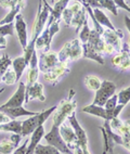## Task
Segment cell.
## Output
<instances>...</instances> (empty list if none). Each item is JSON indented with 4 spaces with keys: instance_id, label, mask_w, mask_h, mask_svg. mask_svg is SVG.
<instances>
[{
    "instance_id": "6da1fadb",
    "label": "cell",
    "mask_w": 130,
    "mask_h": 154,
    "mask_svg": "<svg viewBox=\"0 0 130 154\" xmlns=\"http://www.w3.org/2000/svg\"><path fill=\"white\" fill-rule=\"evenodd\" d=\"M75 96V90L71 89L69 90V97L67 99L62 100L60 102V104L56 106V110L53 112L52 121L54 126L60 127L63 123H65V119H68V116L72 114L73 112L76 111L77 107V103L75 100H73V97Z\"/></svg>"
},
{
    "instance_id": "7a4b0ae2",
    "label": "cell",
    "mask_w": 130,
    "mask_h": 154,
    "mask_svg": "<svg viewBox=\"0 0 130 154\" xmlns=\"http://www.w3.org/2000/svg\"><path fill=\"white\" fill-rule=\"evenodd\" d=\"M56 110V105H54V106H51L48 110H44L41 112H38L36 115L29 116V119L22 122V130H21V134H20L21 137L22 138L27 137L36 128H38L39 126H42L44 124V122L52 115L53 112Z\"/></svg>"
},
{
    "instance_id": "3957f363",
    "label": "cell",
    "mask_w": 130,
    "mask_h": 154,
    "mask_svg": "<svg viewBox=\"0 0 130 154\" xmlns=\"http://www.w3.org/2000/svg\"><path fill=\"white\" fill-rule=\"evenodd\" d=\"M42 0H39L38 5V11H37L36 19L34 21L33 28H32V39L31 42H35L37 37L42 33V30L46 27V23L49 19L50 13L52 12V7L49 6V3L44 5L42 7Z\"/></svg>"
},
{
    "instance_id": "277c9868",
    "label": "cell",
    "mask_w": 130,
    "mask_h": 154,
    "mask_svg": "<svg viewBox=\"0 0 130 154\" xmlns=\"http://www.w3.org/2000/svg\"><path fill=\"white\" fill-rule=\"evenodd\" d=\"M99 129L101 130L103 135V153L102 154H107V153H113L114 148L116 144L122 146V137L115 132L110 126V121H105L103 126H100Z\"/></svg>"
},
{
    "instance_id": "5b68a950",
    "label": "cell",
    "mask_w": 130,
    "mask_h": 154,
    "mask_svg": "<svg viewBox=\"0 0 130 154\" xmlns=\"http://www.w3.org/2000/svg\"><path fill=\"white\" fill-rule=\"evenodd\" d=\"M83 57V47L81 42L78 38H75L64 45L61 51L58 53L60 62H69L76 61Z\"/></svg>"
},
{
    "instance_id": "8992f818",
    "label": "cell",
    "mask_w": 130,
    "mask_h": 154,
    "mask_svg": "<svg viewBox=\"0 0 130 154\" xmlns=\"http://www.w3.org/2000/svg\"><path fill=\"white\" fill-rule=\"evenodd\" d=\"M60 22H53L49 27H44L42 33L37 37L36 42H35V49L40 50L41 52H48L50 51L51 48V42H52L53 37L60 30L59 26Z\"/></svg>"
},
{
    "instance_id": "52a82bcc",
    "label": "cell",
    "mask_w": 130,
    "mask_h": 154,
    "mask_svg": "<svg viewBox=\"0 0 130 154\" xmlns=\"http://www.w3.org/2000/svg\"><path fill=\"white\" fill-rule=\"evenodd\" d=\"M115 91H116V85L113 82L103 80L101 86H100V88L95 91V96H94L92 104L98 105V106H104L105 102L113 94H115Z\"/></svg>"
},
{
    "instance_id": "ba28073f",
    "label": "cell",
    "mask_w": 130,
    "mask_h": 154,
    "mask_svg": "<svg viewBox=\"0 0 130 154\" xmlns=\"http://www.w3.org/2000/svg\"><path fill=\"white\" fill-rule=\"evenodd\" d=\"M124 105L122 104H117L114 112H110L106 109H104V106H98V105L90 104L87 105L83 109V112L88 113V114H91V115L98 116V117H101L104 121H111L114 117H118V115L120 114L122 110H124Z\"/></svg>"
},
{
    "instance_id": "9c48e42d",
    "label": "cell",
    "mask_w": 130,
    "mask_h": 154,
    "mask_svg": "<svg viewBox=\"0 0 130 154\" xmlns=\"http://www.w3.org/2000/svg\"><path fill=\"white\" fill-rule=\"evenodd\" d=\"M44 139L46 140V142L50 146H54L56 149H58L61 153L64 154H73V152L68 149V146H66V143L64 142V140L62 139L61 135H60V130L59 127L52 125V128L48 134L44 136Z\"/></svg>"
},
{
    "instance_id": "30bf717a",
    "label": "cell",
    "mask_w": 130,
    "mask_h": 154,
    "mask_svg": "<svg viewBox=\"0 0 130 154\" xmlns=\"http://www.w3.org/2000/svg\"><path fill=\"white\" fill-rule=\"evenodd\" d=\"M69 72H71V69H69L68 62H59L54 67L44 73V78L47 83L56 86L62 79V77L68 74Z\"/></svg>"
},
{
    "instance_id": "8fae6325",
    "label": "cell",
    "mask_w": 130,
    "mask_h": 154,
    "mask_svg": "<svg viewBox=\"0 0 130 154\" xmlns=\"http://www.w3.org/2000/svg\"><path fill=\"white\" fill-rule=\"evenodd\" d=\"M112 64L122 73L130 71V49L128 44L122 45L120 52L114 55L112 59Z\"/></svg>"
},
{
    "instance_id": "7c38bea8",
    "label": "cell",
    "mask_w": 130,
    "mask_h": 154,
    "mask_svg": "<svg viewBox=\"0 0 130 154\" xmlns=\"http://www.w3.org/2000/svg\"><path fill=\"white\" fill-rule=\"evenodd\" d=\"M67 119H68L69 124H71L73 130H74L75 135H76L78 146H80L83 150L88 149V137H87V134H86V131H85V129L79 125L77 119H76V112H73L72 114L68 116Z\"/></svg>"
},
{
    "instance_id": "4fadbf2b",
    "label": "cell",
    "mask_w": 130,
    "mask_h": 154,
    "mask_svg": "<svg viewBox=\"0 0 130 154\" xmlns=\"http://www.w3.org/2000/svg\"><path fill=\"white\" fill-rule=\"evenodd\" d=\"M58 54L54 51H48V52H40L39 54V60H38V67L39 72L41 73H46V72L50 71V69L54 67L56 64L59 63Z\"/></svg>"
},
{
    "instance_id": "5bb4252c",
    "label": "cell",
    "mask_w": 130,
    "mask_h": 154,
    "mask_svg": "<svg viewBox=\"0 0 130 154\" xmlns=\"http://www.w3.org/2000/svg\"><path fill=\"white\" fill-rule=\"evenodd\" d=\"M124 37V34H122V29H115V30H111V29H105L104 33L102 35V38L104 40V42L111 45L112 47L114 48L115 52H120L122 50V38Z\"/></svg>"
},
{
    "instance_id": "9a60e30c",
    "label": "cell",
    "mask_w": 130,
    "mask_h": 154,
    "mask_svg": "<svg viewBox=\"0 0 130 154\" xmlns=\"http://www.w3.org/2000/svg\"><path fill=\"white\" fill-rule=\"evenodd\" d=\"M23 104H25V84L21 82L13 96L5 104L0 105V109H14L23 106Z\"/></svg>"
},
{
    "instance_id": "2e32d148",
    "label": "cell",
    "mask_w": 130,
    "mask_h": 154,
    "mask_svg": "<svg viewBox=\"0 0 130 154\" xmlns=\"http://www.w3.org/2000/svg\"><path fill=\"white\" fill-rule=\"evenodd\" d=\"M14 30L17 32V35L19 37L20 44L22 46L23 50L26 48L28 42H27V24L25 22L24 17H23L21 12L15 17L14 20Z\"/></svg>"
},
{
    "instance_id": "e0dca14e",
    "label": "cell",
    "mask_w": 130,
    "mask_h": 154,
    "mask_svg": "<svg viewBox=\"0 0 130 154\" xmlns=\"http://www.w3.org/2000/svg\"><path fill=\"white\" fill-rule=\"evenodd\" d=\"M39 76V67H38V54L37 50H35L32 55L29 64H28L27 77H26V84H25V89L29 88L33 84H35L38 79Z\"/></svg>"
},
{
    "instance_id": "ac0fdd59",
    "label": "cell",
    "mask_w": 130,
    "mask_h": 154,
    "mask_svg": "<svg viewBox=\"0 0 130 154\" xmlns=\"http://www.w3.org/2000/svg\"><path fill=\"white\" fill-rule=\"evenodd\" d=\"M44 89V85L41 83H39V82H36L29 88L25 89V104H27V103H29V102L35 99H38L39 101L41 102L46 101Z\"/></svg>"
},
{
    "instance_id": "d6986e66",
    "label": "cell",
    "mask_w": 130,
    "mask_h": 154,
    "mask_svg": "<svg viewBox=\"0 0 130 154\" xmlns=\"http://www.w3.org/2000/svg\"><path fill=\"white\" fill-rule=\"evenodd\" d=\"M22 137L20 134H12L8 139L0 142V154H12L13 151L20 146Z\"/></svg>"
},
{
    "instance_id": "ffe728a7",
    "label": "cell",
    "mask_w": 130,
    "mask_h": 154,
    "mask_svg": "<svg viewBox=\"0 0 130 154\" xmlns=\"http://www.w3.org/2000/svg\"><path fill=\"white\" fill-rule=\"evenodd\" d=\"M59 130H60V135H61L62 139L64 140V142L66 143V146H68L71 151L75 146H78L77 138H76V135H75L72 126L67 125L66 123H63L61 126L59 127Z\"/></svg>"
},
{
    "instance_id": "44dd1931",
    "label": "cell",
    "mask_w": 130,
    "mask_h": 154,
    "mask_svg": "<svg viewBox=\"0 0 130 154\" xmlns=\"http://www.w3.org/2000/svg\"><path fill=\"white\" fill-rule=\"evenodd\" d=\"M83 7V5L80 1H77V0H73L72 2L69 1L67 7L64 9V11L61 17V19L65 22V24H66L67 26H71V23H72V20H73V17H74V15L77 13Z\"/></svg>"
},
{
    "instance_id": "7402d4cb",
    "label": "cell",
    "mask_w": 130,
    "mask_h": 154,
    "mask_svg": "<svg viewBox=\"0 0 130 154\" xmlns=\"http://www.w3.org/2000/svg\"><path fill=\"white\" fill-rule=\"evenodd\" d=\"M69 1H71V0H59V1H56V2L53 5L52 12L50 13L49 19H48V24L46 25V27H49L53 22H60L62 13H63L64 9L67 7Z\"/></svg>"
},
{
    "instance_id": "603a6c76",
    "label": "cell",
    "mask_w": 130,
    "mask_h": 154,
    "mask_svg": "<svg viewBox=\"0 0 130 154\" xmlns=\"http://www.w3.org/2000/svg\"><path fill=\"white\" fill-rule=\"evenodd\" d=\"M89 47L93 49L94 51L101 53L103 55V49H104V40H103L102 36L98 33L97 30L94 29H90V35H89L88 42H86Z\"/></svg>"
},
{
    "instance_id": "cb8c5ba5",
    "label": "cell",
    "mask_w": 130,
    "mask_h": 154,
    "mask_svg": "<svg viewBox=\"0 0 130 154\" xmlns=\"http://www.w3.org/2000/svg\"><path fill=\"white\" fill-rule=\"evenodd\" d=\"M44 136V125L42 126H39L38 128L34 130L31 134V138H29V142H28L27 146V150H26V154H34V151L36 146L40 143V140Z\"/></svg>"
},
{
    "instance_id": "d4e9b609",
    "label": "cell",
    "mask_w": 130,
    "mask_h": 154,
    "mask_svg": "<svg viewBox=\"0 0 130 154\" xmlns=\"http://www.w3.org/2000/svg\"><path fill=\"white\" fill-rule=\"evenodd\" d=\"M0 112L6 114L11 119H17L20 116H33V115H36L37 113H38V112L28 111L26 109H24L23 106L14 107V109H0Z\"/></svg>"
},
{
    "instance_id": "484cf974",
    "label": "cell",
    "mask_w": 130,
    "mask_h": 154,
    "mask_svg": "<svg viewBox=\"0 0 130 154\" xmlns=\"http://www.w3.org/2000/svg\"><path fill=\"white\" fill-rule=\"evenodd\" d=\"M81 47H83V58L94 60L97 63L101 64V65L104 64V59H103V55L101 54V53L94 51V50L91 49L87 44H81Z\"/></svg>"
},
{
    "instance_id": "4316f807",
    "label": "cell",
    "mask_w": 130,
    "mask_h": 154,
    "mask_svg": "<svg viewBox=\"0 0 130 154\" xmlns=\"http://www.w3.org/2000/svg\"><path fill=\"white\" fill-rule=\"evenodd\" d=\"M87 17H88V13H87V10L85 8V6L74 15V17L72 20V23H71V26H75V32L77 34L79 33L80 28L83 27V24Z\"/></svg>"
},
{
    "instance_id": "83f0119b",
    "label": "cell",
    "mask_w": 130,
    "mask_h": 154,
    "mask_svg": "<svg viewBox=\"0 0 130 154\" xmlns=\"http://www.w3.org/2000/svg\"><path fill=\"white\" fill-rule=\"evenodd\" d=\"M92 12H93V15H94V17H95V20H97L98 23H99L101 26H105V27H107L108 29H111V30L116 29V28L114 27V25L112 24L111 21H110L108 17H106V14L104 13L101 9H99V8L92 9Z\"/></svg>"
},
{
    "instance_id": "f1b7e54d",
    "label": "cell",
    "mask_w": 130,
    "mask_h": 154,
    "mask_svg": "<svg viewBox=\"0 0 130 154\" xmlns=\"http://www.w3.org/2000/svg\"><path fill=\"white\" fill-rule=\"evenodd\" d=\"M12 66H13V71L17 75V82H19L22 77L23 73H24L25 69L28 67V64L26 63L24 57H17V59H14L12 61Z\"/></svg>"
},
{
    "instance_id": "f546056e",
    "label": "cell",
    "mask_w": 130,
    "mask_h": 154,
    "mask_svg": "<svg viewBox=\"0 0 130 154\" xmlns=\"http://www.w3.org/2000/svg\"><path fill=\"white\" fill-rule=\"evenodd\" d=\"M22 130V122L21 121H12L5 123V124H0V132H12V134H21Z\"/></svg>"
},
{
    "instance_id": "4dcf8cb0",
    "label": "cell",
    "mask_w": 130,
    "mask_h": 154,
    "mask_svg": "<svg viewBox=\"0 0 130 154\" xmlns=\"http://www.w3.org/2000/svg\"><path fill=\"white\" fill-rule=\"evenodd\" d=\"M116 132L122 137V142H126V141L130 140V119H128L126 122H122V124L116 130Z\"/></svg>"
},
{
    "instance_id": "1f68e13d",
    "label": "cell",
    "mask_w": 130,
    "mask_h": 154,
    "mask_svg": "<svg viewBox=\"0 0 130 154\" xmlns=\"http://www.w3.org/2000/svg\"><path fill=\"white\" fill-rule=\"evenodd\" d=\"M102 82L100 80L99 77L97 76H93V75H89L85 78V85L87 86V88L89 90H93V91H97L98 89L100 88V86H101Z\"/></svg>"
},
{
    "instance_id": "d6a6232c",
    "label": "cell",
    "mask_w": 130,
    "mask_h": 154,
    "mask_svg": "<svg viewBox=\"0 0 130 154\" xmlns=\"http://www.w3.org/2000/svg\"><path fill=\"white\" fill-rule=\"evenodd\" d=\"M21 10H22V8H21L19 5H17V6L14 7V8H12L11 10L9 11V13L7 14L6 17H5L2 20H1V21H0V25L9 24V23H13L14 20H15V17H17L20 12H21Z\"/></svg>"
},
{
    "instance_id": "836d02e7",
    "label": "cell",
    "mask_w": 130,
    "mask_h": 154,
    "mask_svg": "<svg viewBox=\"0 0 130 154\" xmlns=\"http://www.w3.org/2000/svg\"><path fill=\"white\" fill-rule=\"evenodd\" d=\"M34 154H61V152L59 151L58 149H56L54 146H44V144H40L39 143L38 146H36Z\"/></svg>"
},
{
    "instance_id": "e575fe53",
    "label": "cell",
    "mask_w": 130,
    "mask_h": 154,
    "mask_svg": "<svg viewBox=\"0 0 130 154\" xmlns=\"http://www.w3.org/2000/svg\"><path fill=\"white\" fill-rule=\"evenodd\" d=\"M89 17V15H88ZM89 35H90V28H89V25H88V17L85 20V22L83 24V27L80 28L79 30V33H78V36H79V40H80L81 44H86L88 42V38H89Z\"/></svg>"
},
{
    "instance_id": "d590c367",
    "label": "cell",
    "mask_w": 130,
    "mask_h": 154,
    "mask_svg": "<svg viewBox=\"0 0 130 154\" xmlns=\"http://www.w3.org/2000/svg\"><path fill=\"white\" fill-rule=\"evenodd\" d=\"M128 102H130V87L120 90L119 94H117V104H122L126 106Z\"/></svg>"
},
{
    "instance_id": "8d00e7d4",
    "label": "cell",
    "mask_w": 130,
    "mask_h": 154,
    "mask_svg": "<svg viewBox=\"0 0 130 154\" xmlns=\"http://www.w3.org/2000/svg\"><path fill=\"white\" fill-rule=\"evenodd\" d=\"M1 82L8 86L13 85V84L17 83V75H15L13 69H7V71L5 72V74L2 75V77H1Z\"/></svg>"
},
{
    "instance_id": "74e56055",
    "label": "cell",
    "mask_w": 130,
    "mask_h": 154,
    "mask_svg": "<svg viewBox=\"0 0 130 154\" xmlns=\"http://www.w3.org/2000/svg\"><path fill=\"white\" fill-rule=\"evenodd\" d=\"M100 6L101 8H104L106 10H108L110 12L114 14V15H118V10H117V6L115 5L114 0H99Z\"/></svg>"
},
{
    "instance_id": "f35d334b",
    "label": "cell",
    "mask_w": 130,
    "mask_h": 154,
    "mask_svg": "<svg viewBox=\"0 0 130 154\" xmlns=\"http://www.w3.org/2000/svg\"><path fill=\"white\" fill-rule=\"evenodd\" d=\"M10 65H12V60L10 59L8 53H5L0 58V77H2V75L5 74V72L9 69Z\"/></svg>"
},
{
    "instance_id": "ab89813d",
    "label": "cell",
    "mask_w": 130,
    "mask_h": 154,
    "mask_svg": "<svg viewBox=\"0 0 130 154\" xmlns=\"http://www.w3.org/2000/svg\"><path fill=\"white\" fill-rule=\"evenodd\" d=\"M14 32V23L0 25V37H6V36H12Z\"/></svg>"
},
{
    "instance_id": "60d3db41",
    "label": "cell",
    "mask_w": 130,
    "mask_h": 154,
    "mask_svg": "<svg viewBox=\"0 0 130 154\" xmlns=\"http://www.w3.org/2000/svg\"><path fill=\"white\" fill-rule=\"evenodd\" d=\"M116 105H117V94H113V96L105 102L104 109H106V110L110 111V112H114Z\"/></svg>"
},
{
    "instance_id": "b9f144b4",
    "label": "cell",
    "mask_w": 130,
    "mask_h": 154,
    "mask_svg": "<svg viewBox=\"0 0 130 154\" xmlns=\"http://www.w3.org/2000/svg\"><path fill=\"white\" fill-rule=\"evenodd\" d=\"M28 142H29V138H26L21 146H17L15 150L13 151L12 154H26V150H27V146Z\"/></svg>"
},
{
    "instance_id": "7bdbcfd3",
    "label": "cell",
    "mask_w": 130,
    "mask_h": 154,
    "mask_svg": "<svg viewBox=\"0 0 130 154\" xmlns=\"http://www.w3.org/2000/svg\"><path fill=\"white\" fill-rule=\"evenodd\" d=\"M17 0H0V7L3 9H9L11 10L12 8L17 6Z\"/></svg>"
},
{
    "instance_id": "ee69618b",
    "label": "cell",
    "mask_w": 130,
    "mask_h": 154,
    "mask_svg": "<svg viewBox=\"0 0 130 154\" xmlns=\"http://www.w3.org/2000/svg\"><path fill=\"white\" fill-rule=\"evenodd\" d=\"M79 1L83 3V6H89L90 8H92V9H95V8L101 9L99 0H79Z\"/></svg>"
},
{
    "instance_id": "f6af8a7d",
    "label": "cell",
    "mask_w": 130,
    "mask_h": 154,
    "mask_svg": "<svg viewBox=\"0 0 130 154\" xmlns=\"http://www.w3.org/2000/svg\"><path fill=\"white\" fill-rule=\"evenodd\" d=\"M114 2H115V5L117 6V8H122L130 13V7L128 6V3L126 2L125 0H114Z\"/></svg>"
},
{
    "instance_id": "bcb514c9",
    "label": "cell",
    "mask_w": 130,
    "mask_h": 154,
    "mask_svg": "<svg viewBox=\"0 0 130 154\" xmlns=\"http://www.w3.org/2000/svg\"><path fill=\"white\" fill-rule=\"evenodd\" d=\"M12 121L9 116H7L6 114H3L2 112H0V124H5V123H8V122Z\"/></svg>"
},
{
    "instance_id": "7dc6e473",
    "label": "cell",
    "mask_w": 130,
    "mask_h": 154,
    "mask_svg": "<svg viewBox=\"0 0 130 154\" xmlns=\"http://www.w3.org/2000/svg\"><path fill=\"white\" fill-rule=\"evenodd\" d=\"M7 48L6 37H0V50H5Z\"/></svg>"
},
{
    "instance_id": "c3c4849f",
    "label": "cell",
    "mask_w": 130,
    "mask_h": 154,
    "mask_svg": "<svg viewBox=\"0 0 130 154\" xmlns=\"http://www.w3.org/2000/svg\"><path fill=\"white\" fill-rule=\"evenodd\" d=\"M72 152H73V154H83V150L79 146H75L74 148L72 149Z\"/></svg>"
},
{
    "instance_id": "681fc988",
    "label": "cell",
    "mask_w": 130,
    "mask_h": 154,
    "mask_svg": "<svg viewBox=\"0 0 130 154\" xmlns=\"http://www.w3.org/2000/svg\"><path fill=\"white\" fill-rule=\"evenodd\" d=\"M125 24H126V27L129 30L130 33V17H125Z\"/></svg>"
},
{
    "instance_id": "f907efd6",
    "label": "cell",
    "mask_w": 130,
    "mask_h": 154,
    "mask_svg": "<svg viewBox=\"0 0 130 154\" xmlns=\"http://www.w3.org/2000/svg\"><path fill=\"white\" fill-rule=\"evenodd\" d=\"M17 2L22 9H24L26 7V0H17Z\"/></svg>"
},
{
    "instance_id": "816d5d0a",
    "label": "cell",
    "mask_w": 130,
    "mask_h": 154,
    "mask_svg": "<svg viewBox=\"0 0 130 154\" xmlns=\"http://www.w3.org/2000/svg\"><path fill=\"white\" fill-rule=\"evenodd\" d=\"M122 146H125V148L127 149V150H129V151H130V140H128V141H126V142H124Z\"/></svg>"
},
{
    "instance_id": "f5cc1de1",
    "label": "cell",
    "mask_w": 130,
    "mask_h": 154,
    "mask_svg": "<svg viewBox=\"0 0 130 154\" xmlns=\"http://www.w3.org/2000/svg\"><path fill=\"white\" fill-rule=\"evenodd\" d=\"M83 154H91V153L89 152L88 149H85V150H83Z\"/></svg>"
},
{
    "instance_id": "db71d44e",
    "label": "cell",
    "mask_w": 130,
    "mask_h": 154,
    "mask_svg": "<svg viewBox=\"0 0 130 154\" xmlns=\"http://www.w3.org/2000/svg\"><path fill=\"white\" fill-rule=\"evenodd\" d=\"M42 2H44V5H47L48 1H47V0H42Z\"/></svg>"
},
{
    "instance_id": "11a10c76",
    "label": "cell",
    "mask_w": 130,
    "mask_h": 154,
    "mask_svg": "<svg viewBox=\"0 0 130 154\" xmlns=\"http://www.w3.org/2000/svg\"><path fill=\"white\" fill-rule=\"evenodd\" d=\"M3 91H5V88H1V89H0V94H2Z\"/></svg>"
},
{
    "instance_id": "9f6ffc18",
    "label": "cell",
    "mask_w": 130,
    "mask_h": 154,
    "mask_svg": "<svg viewBox=\"0 0 130 154\" xmlns=\"http://www.w3.org/2000/svg\"><path fill=\"white\" fill-rule=\"evenodd\" d=\"M51 2H52L53 5H54V3H56V0H51Z\"/></svg>"
},
{
    "instance_id": "6f0895ef",
    "label": "cell",
    "mask_w": 130,
    "mask_h": 154,
    "mask_svg": "<svg viewBox=\"0 0 130 154\" xmlns=\"http://www.w3.org/2000/svg\"><path fill=\"white\" fill-rule=\"evenodd\" d=\"M128 47H129V49H130V38H129V42H128Z\"/></svg>"
},
{
    "instance_id": "680465c9",
    "label": "cell",
    "mask_w": 130,
    "mask_h": 154,
    "mask_svg": "<svg viewBox=\"0 0 130 154\" xmlns=\"http://www.w3.org/2000/svg\"><path fill=\"white\" fill-rule=\"evenodd\" d=\"M0 83H1V77H0Z\"/></svg>"
}]
</instances>
